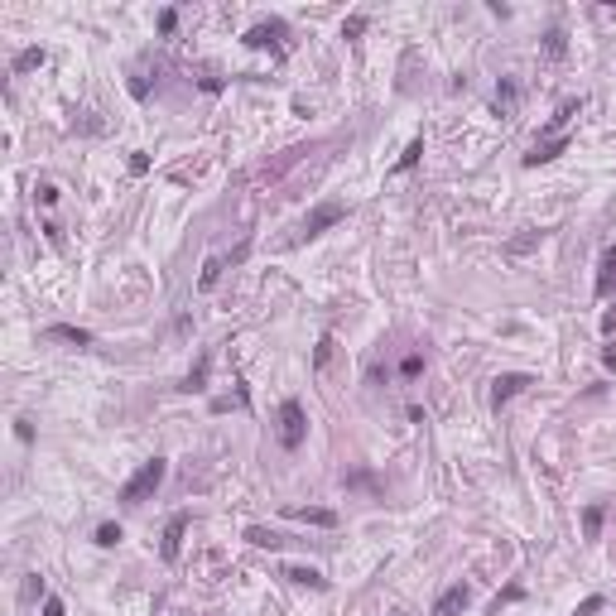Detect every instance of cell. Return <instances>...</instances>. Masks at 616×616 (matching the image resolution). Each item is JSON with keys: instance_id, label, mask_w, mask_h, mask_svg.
Here are the masks:
<instances>
[{"instance_id": "11", "label": "cell", "mask_w": 616, "mask_h": 616, "mask_svg": "<svg viewBox=\"0 0 616 616\" xmlns=\"http://www.w3.org/2000/svg\"><path fill=\"white\" fill-rule=\"evenodd\" d=\"M516 101H520L516 82H501V87H496V111H501V116H516Z\"/></svg>"}, {"instance_id": "14", "label": "cell", "mask_w": 616, "mask_h": 616, "mask_svg": "<svg viewBox=\"0 0 616 616\" xmlns=\"http://www.w3.org/2000/svg\"><path fill=\"white\" fill-rule=\"evenodd\" d=\"M284 578H294V583H303V588H328L318 568H298V563H294V568H284Z\"/></svg>"}, {"instance_id": "21", "label": "cell", "mask_w": 616, "mask_h": 616, "mask_svg": "<svg viewBox=\"0 0 616 616\" xmlns=\"http://www.w3.org/2000/svg\"><path fill=\"white\" fill-rule=\"evenodd\" d=\"M419 155H424V140H414V145H409V150H404V155H400V164H395V174H409V169H414V164H419Z\"/></svg>"}, {"instance_id": "23", "label": "cell", "mask_w": 616, "mask_h": 616, "mask_svg": "<svg viewBox=\"0 0 616 616\" xmlns=\"http://www.w3.org/2000/svg\"><path fill=\"white\" fill-rule=\"evenodd\" d=\"M333 347H338V342H333L328 333H323V338H318V352H313V371H323V366L333 361Z\"/></svg>"}, {"instance_id": "25", "label": "cell", "mask_w": 616, "mask_h": 616, "mask_svg": "<svg viewBox=\"0 0 616 616\" xmlns=\"http://www.w3.org/2000/svg\"><path fill=\"white\" fill-rule=\"evenodd\" d=\"M34 198H39L43 207H53V202H58V188H53V183H43V188H34Z\"/></svg>"}, {"instance_id": "9", "label": "cell", "mask_w": 616, "mask_h": 616, "mask_svg": "<svg viewBox=\"0 0 616 616\" xmlns=\"http://www.w3.org/2000/svg\"><path fill=\"white\" fill-rule=\"evenodd\" d=\"M563 145H568L563 135H558V140H549V145H535V150L525 155V169H535V164H549L554 155H563Z\"/></svg>"}, {"instance_id": "15", "label": "cell", "mask_w": 616, "mask_h": 616, "mask_svg": "<svg viewBox=\"0 0 616 616\" xmlns=\"http://www.w3.org/2000/svg\"><path fill=\"white\" fill-rule=\"evenodd\" d=\"M544 53H549V58H563V53H568V34H563V29H549V34H544Z\"/></svg>"}, {"instance_id": "17", "label": "cell", "mask_w": 616, "mask_h": 616, "mask_svg": "<svg viewBox=\"0 0 616 616\" xmlns=\"http://www.w3.org/2000/svg\"><path fill=\"white\" fill-rule=\"evenodd\" d=\"M246 539H251V544H260V549H279V544H284L275 530H260V525H251V530H246Z\"/></svg>"}, {"instance_id": "19", "label": "cell", "mask_w": 616, "mask_h": 616, "mask_svg": "<svg viewBox=\"0 0 616 616\" xmlns=\"http://www.w3.org/2000/svg\"><path fill=\"white\" fill-rule=\"evenodd\" d=\"M120 539H125V530H120V525H97V544H101V549H116Z\"/></svg>"}, {"instance_id": "27", "label": "cell", "mask_w": 616, "mask_h": 616, "mask_svg": "<svg viewBox=\"0 0 616 616\" xmlns=\"http://www.w3.org/2000/svg\"><path fill=\"white\" fill-rule=\"evenodd\" d=\"M602 361H607V366L616 371V347H607V352H602Z\"/></svg>"}, {"instance_id": "6", "label": "cell", "mask_w": 616, "mask_h": 616, "mask_svg": "<svg viewBox=\"0 0 616 616\" xmlns=\"http://www.w3.org/2000/svg\"><path fill=\"white\" fill-rule=\"evenodd\" d=\"M279 39H284V24L270 20V24H256V29H246V48H279Z\"/></svg>"}, {"instance_id": "18", "label": "cell", "mask_w": 616, "mask_h": 616, "mask_svg": "<svg viewBox=\"0 0 616 616\" xmlns=\"http://www.w3.org/2000/svg\"><path fill=\"white\" fill-rule=\"evenodd\" d=\"M289 520H303V525H338L333 511H289Z\"/></svg>"}, {"instance_id": "13", "label": "cell", "mask_w": 616, "mask_h": 616, "mask_svg": "<svg viewBox=\"0 0 616 616\" xmlns=\"http://www.w3.org/2000/svg\"><path fill=\"white\" fill-rule=\"evenodd\" d=\"M207 366H212V357H198V366L188 371V380H183L179 390H188V395H193V390H202V380H207Z\"/></svg>"}, {"instance_id": "10", "label": "cell", "mask_w": 616, "mask_h": 616, "mask_svg": "<svg viewBox=\"0 0 616 616\" xmlns=\"http://www.w3.org/2000/svg\"><path fill=\"white\" fill-rule=\"evenodd\" d=\"M48 342H78V347H87L92 342V333H82V328H63V323H53L48 333H43Z\"/></svg>"}, {"instance_id": "1", "label": "cell", "mask_w": 616, "mask_h": 616, "mask_svg": "<svg viewBox=\"0 0 616 616\" xmlns=\"http://www.w3.org/2000/svg\"><path fill=\"white\" fill-rule=\"evenodd\" d=\"M164 472H169V462H164V457H150V462H140L135 477L120 486V501H125V506H140V501H150V496H155V491L164 486Z\"/></svg>"}, {"instance_id": "5", "label": "cell", "mask_w": 616, "mask_h": 616, "mask_svg": "<svg viewBox=\"0 0 616 616\" xmlns=\"http://www.w3.org/2000/svg\"><path fill=\"white\" fill-rule=\"evenodd\" d=\"M530 385V376L525 371H511V376H496V390H491V409H501V404H511V400L520 395Z\"/></svg>"}, {"instance_id": "7", "label": "cell", "mask_w": 616, "mask_h": 616, "mask_svg": "<svg viewBox=\"0 0 616 616\" xmlns=\"http://www.w3.org/2000/svg\"><path fill=\"white\" fill-rule=\"evenodd\" d=\"M616 289V246H607L602 251V265H597V294L607 298Z\"/></svg>"}, {"instance_id": "26", "label": "cell", "mask_w": 616, "mask_h": 616, "mask_svg": "<svg viewBox=\"0 0 616 616\" xmlns=\"http://www.w3.org/2000/svg\"><path fill=\"white\" fill-rule=\"evenodd\" d=\"M43 616H68V612H63L58 597H43Z\"/></svg>"}, {"instance_id": "16", "label": "cell", "mask_w": 616, "mask_h": 616, "mask_svg": "<svg viewBox=\"0 0 616 616\" xmlns=\"http://www.w3.org/2000/svg\"><path fill=\"white\" fill-rule=\"evenodd\" d=\"M43 58H48L43 48H24L20 58H15V73H34V68H43Z\"/></svg>"}, {"instance_id": "8", "label": "cell", "mask_w": 616, "mask_h": 616, "mask_svg": "<svg viewBox=\"0 0 616 616\" xmlns=\"http://www.w3.org/2000/svg\"><path fill=\"white\" fill-rule=\"evenodd\" d=\"M183 530H188V516H174L169 520V530H164V558L174 563L179 558V544H183Z\"/></svg>"}, {"instance_id": "22", "label": "cell", "mask_w": 616, "mask_h": 616, "mask_svg": "<svg viewBox=\"0 0 616 616\" xmlns=\"http://www.w3.org/2000/svg\"><path fill=\"white\" fill-rule=\"evenodd\" d=\"M583 530H588V539L602 535V506H588V511H583Z\"/></svg>"}, {"instance_id": "3", "label": "cell", "mask_w": 616, "mask_h": 616, "mask_svg": "<svg viewBox=\"0 0 616 616\" xmlns=\"http://www.w3.org/2000/svg\"><path fill=\"white\" fill-rule=\"evenodd\" d=\"M342 217H347V207H342V202H323V207H313V212H308V221H303V236H308V241L323 236V231H328V226H338Z\"/></svg>"}, {"instance_id": "4", "label": "cell", "mask_w": 616, "mask_h": 616, "mask_svg": "<svg viewBox=\"0 0 616 616\" xmlns=\"http://www.w3.org/2000/svg\"><path fill=\"white\" fill-rule=\"evenodd\" d=\"M467 602H472V588H467V583H453V588L434 602V612H429V616H457Z\"/></svg>"}, {"instance_id": "20", "label": "cell", "mask_w": 616, "mask_h": 616, "mask_svg": "<svg viewBox=\"0 0 616 616\" xmlns=\"http://www.w3.org/2000/svg\"><path fill=\"white\" fill-rule=\"evenodd\" d=\"M578 111H583V97H578V101H563V106H558V116H554V125H549V130H563V125H568V120H573Z\"/></svg>"}, {"instance_id": "2", "label": "cell", "mask_w": 616, "mask_h": 616, "mask_svg": "<svg viewBox=\"0 0 616 616\" xmlns=\"http://www.w3.org/2000/svg\"><path fill=\"white\" fill-rule=\"evenodd\" d=\"M303 438H308L303 404H298V400H284V404H279V448H284V453H298Z\"/></svg>"}, {"instance_id": "12", "label": "cell", "mask_w": 616, "mask_h": 616, "mask_svg": "<svg viewBox=\"0 0 616 616\" xmlns=\"http://www.w3.org/2000/svg\"><path fill=\"white\" fill-rule=\"evenodd\" d=\"M221 265H226V260H221V256H212V260H207V265H202V275H198V289H202V294H207V289H212V284H217V279H221Z\"/></svg>"}, {"instance_id": "24", "label": "cell", "mask_w": 616, "mask_h": 616, "mask_svg": "<svg viewBox=\"0 0 616 616\" xmlns=\"http://www.w3.org/2000/svg\"><path fill=\"white\" fill-rule=\"evenodd\" d=\"M419 371H424V357H419V352H409V357L400 361V376H404V380H414Z\"/></svg>"}]
</instances>
